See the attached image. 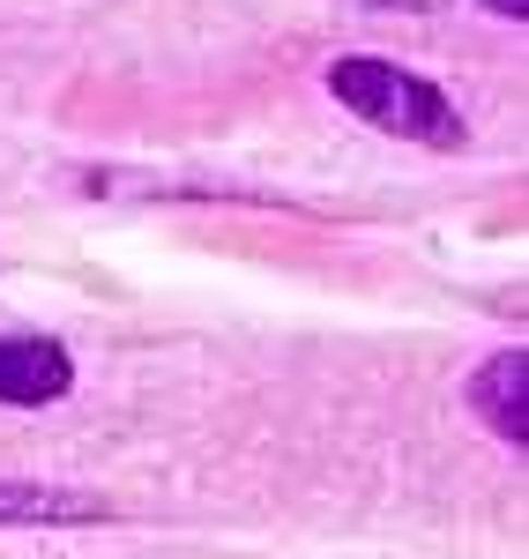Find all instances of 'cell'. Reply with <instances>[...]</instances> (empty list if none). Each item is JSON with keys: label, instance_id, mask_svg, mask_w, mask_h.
I'll list each match as a JSON object with an SVG mask.
<instances>
[{"label": "cell", "instance_id": "obj_5", "mask_svg": "<svg viewBox=\"0 0 529 559\" xmlns=\"http://www.w3.org/2000/svg\"><path fill=\"white\" fill-rule=\"evenodd\" d=\"M485 8H492V15H515V23L529 15V0H485Z\"/></svg>", "mask_w": 529, "mask_h": 559}, {"label": "cell", "instance_id": "obj_3", "mask_svg": "<svg viewBox=\"0 0 529 559\" xmlns=\"http://www.w3.org/2000/svg\"><path fill=\"white\" fill-rule=\"evenodd\" d=\"M68 388H75V366L52 336H0V403L38 411V403H60Z\"/></svg>", "mask_w": 529, "mask_h": 559}, {"label": "cell", "instance_id": "obj_4", "mask_svg": "<svg viewBox=\"0 0 529 559\" xmlns=\"http://www.w3.org/2000/svg\"><path fill=\"white\" fill-rule=\"evenodd\" d=\"M112 508L97 492H60V485H23V477H0V530H83L105 522Z\"/></svg>", "mask_w": 529, "mask_h": 559}, {"label": "cell", "instance_id": "obj_1", "mask_svg": "<svg viewBox=\"0 0 529 559\" xmlns=\"http://www.w3.org/2000/svg\"><path fill=\"white\" fill-rule=\"evenodd\" d=\"M328 97L358 112L365 128L396 134V142H418V150H462L470 128L455 112V97L425 75H410L396 60H373V52H351V60H328Z\"/></svg>", "mask_w": 529, "mask_h": 559}, {"label": "cell", "instance_id": "obj_2", "mask_svg": "<svg viewBox=\"0 0 529 559\" xmlns=\"http://www.w3.org/2000/svg\"><path fill=\"white\" fill-rule=\"evenodd\" d=\"M470 411L485 418V432H500L515 455L529 448V350H492L485 366L470 373Z\"/></svg>", "mask_w": 529, "mask_h": 559}]
</instances>
